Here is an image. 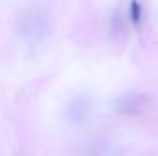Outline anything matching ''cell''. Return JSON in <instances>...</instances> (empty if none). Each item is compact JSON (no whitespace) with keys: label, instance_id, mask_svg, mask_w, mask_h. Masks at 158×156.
<instances>
[{"label":"cell","instance_id":"cell-1","mask_svg":"<svg viewBox=\"0 0 158 156\" xmlns=\"http://www.w3.org/2000/svg\"><path fill=\"white\" fill-rule=\"evenodd\" d=\"M129 17H131V22L134 26H140V20H142V6L138 2H131V6H129Z\"/></svg>","mask_w":158,"mask_h":156}]
</instances>
